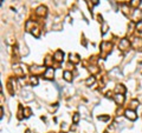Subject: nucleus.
Here are the masks:
<instances>
[{
    "mask_svg": "<svg viewBox=\"0 0 142 133\" xmlns=\"http://www.w3.org/2000/svg\"><path fill=\"white\" fill-rule=\"evenodd\" d=\"M111 47H112V45L110 44V42H106V41H104V42H102V45H101V51H102V58H106V55L111 52Z\"/></svg>",
    "mask_w": 142,
    "mask_h": 133,
    "instance_id": "nucleus-1",
    "label": "nucleus"
},
{
    "mask_svg": "<svg viewBox=\"0 0 142 133\" xmlns=\"http://www.w3.org/2000/svg\"><path fill=\"white\" fill-rule=\"evenodd\" d=\"M30 71L33 73V75L36 74H41V73H45L46 68L44 66H37V65H33V66L30 67Z\"/></svg>",
    "mask_w": 142,
    "mask_h": 133,
    "instance_id": "nucleus-2",
    "label": "nucleus"
},
{
    "mask_svg": "<svg viewBox=\"0 0 142 133\" xmlns=\"http://www.w3.org/2000/svg\"><path fill=\"white\" fill-rule=\"evenodd\" d=\"M53 75H55V69L52 67H47L45 73H44V78L47 79V80H52L53 79Z\"/></svg>",
    "mask_w": 142,
    "mask_h": 133,
    "instance_id": "nucleus-3",
    "label": "nucleus"
},
{
    "mask_svg": "<svg viewBox=\"0 0 142 133\" xmlns=\"http://www.w3.org/2000/svg\"><path fill=\"white\" fill-rule=\"evenodd\" d=\"M126 117L129 119V120H132V121H134V120H136V118H137V114H136V112L134 111V110H127L126 111Z\"/></svg>",
    "mask_w": 142,
    "mask_h": 133,
    "instance_id": "nucleus-4",
    "label": "nucleus"
},
{
    "mask_svg": "<svg viewBox=\"0 0 142 133\" xmlns=\"http://www.w3.org/2000/svg\"><path fill=\"white\" fill-rule=\"evenodd\" d=\"M36 14L37 15H39V17H45L46 14H47V8L45 7V6H39V7H37V9H36Z\"/></svg>",
    "mask_w": 142,
    "mask_h": 133,
    "instance_id": "nucleus-5",
    "label": "nucleus"
},
{
    "mask_svg": "<svg viewBox=\"0 0 142 133\" xmlns=\"http://www.w3.org/2000/svg\"><path fill=\"white\" fill-rule=\"evenodd\" d=\"M129 46H130V42H129L128 39H122L118 44V47H120L121 51H126L127 48H129Z\"/></svg>",
    "mask_w": 142,
    "mask_h": 133,
    "instance_id": "nucleus-6",
    "label": "nucleus"
},
{
    "mask_svg": "<svg viewBox=\"0 0 142 133\" xmlns=\"http://www.w3.org/2000/svg\"><path fill=\"white\" fill-rule=\"evenodd\" d=\"M132 45H133L134 48H136V50H141L142 48V39L141 38H134Z\"/></svg>",
    "mask_w": 142,
    "mask_h": 133,
    "instance_id": "nucleus-7",
    "label": "nucleus"
},
{
    "mask_svg": "<svg viewBox=\"0 0 142 133\" xmlns=\"http://www.w3.org/2000/svg\"><path fill=\"white\" fill-rule=\"evenodd\" d=\"M114 100H115L116 104L122 105V104L124 102V96H123V94H120V93H116V94L114 96Z\"/></svg>",
    "mask_w": 142,
    "mask_h": 133,
    "instance_id": "nucleus-8",
    "label": "nucleus"
},
{
    "mask_svg": "<svg viewBox=\"0 0 142 133\" xmlns=\"http://www.w3.org/2000/svg\"><path fill=\"white\" fill-rule=\"evenodd\" d=\"M141 17H142L141 11H140V9H136V11H134V13H133V15H132V19L137 23V21L141 20Z\"/></svg>",
    "mask_w": 142,
    "mask_h": 133,
    "instance_id": "nucleus-9",
    "label": "nucleus"
},
{
    "mask_svg": "<svg viewBox=\"0 0 142 133\" xmlns=\"http://www.w3.org/2000/svg\"><path fill=\"white\" fill-rule=\"evenodd\" d=\"M63 57H64V53H63V51H61V50L56 51V53H55V55H53L55 60H57V61H63Z\"/></svg>",
    "mask_w": 142,
    "mask_h": 133,
    "instance_id": "nucleus-10",
    "label": "nucleus"
},
{
    "mask_svg": "<svg viewBox=\"0 0 142 133\" xmlns=\"http://www.w3.org/2000/svg\"><path fill=\"white\" fill-rule=\"evenodd\" d=\"M23 98L25 101H30L33 99V94L30 91H23Z\"/></svg>",
    "mask_w": 142,
    "mask_h": 133,
    "instance_id": "nucleus-11",
    "label": "nucleus"
},
{
    "mask_svg": "<svg viewBox=\"0 0 142 133\" xmlns=\"http://www.w3.org/2000/svg\"><path fill=\"white\" fill-rule=\"evenodd\" d=\"M115 92H116V93H120V94H123V93L126 92V87H124L122 84H117V85L115 86Z\"/></svg>",
    "mask_w": 142,
    "mask_h": 133,
    "instance_id": "nucleus-12",
    "label": "nucleus"
},
{
    "mask_svg": "<svg viewBox=\"0 0 142 133\" xmlns=\"http://www.w3.org/2000/svg\"><path fill=\"white\" fill-rule=\"evenodd\" d=\"M69 59H70V61L72 64H78L79 63V58H78L77 54H70L69 55Z\"/></svg>",
    "mask_w": 142,
    "mask_h": 133,
    "instance_id": "nucleus-13",
    "label": "nucleus"
},
{
    "mask_svg": "<svg viewBox=\"0 0 142 133\" xmlns=\"http://www.w3.org/2000/svg\"><path fill=\"white\" fill-rule=\"evenodd\" d=\"M63 77H64V79L66 81H72V74H71L70 71H65L64 74H63Z\"/></svg>",
    "mask_w": 142,
    "mask_h": 133,
    "instance_id": "nucleus-14",
    "label": "nucleus"
},
{
    "mask_svg": "<svg viewBox=\"0 0 142 133\" xmlns=\"http://www.w3.org/2000/svg\"><path fill=\"white\" fill-rule=\"evenodd\" d=\"M141 4V0H130V6L134 8H137Z\"/></svg>",
    "mask_w": 142,
    "mask_h": 133,
    "instance_id": "nucleus-15",
    "label": "nucleus"
},
{
    "mask_svg": "<svg viewBox=\"0 0 142 133\" xmlns=\"http://www.w3.org/2000/svg\"><path fill=\"white\" fill-rule=\"evenodd\" d=\"M31 33L33 34L36 38H39V35H40V30H39L38 27H35V28L31 30Z\"/></svg>",
    "mask_w": 142,
    "mask_h": 133,
    "instance_id": "nucleus-16",
    "label": "nucleus"
},
{
    "mask_svg": "<svg viewBox=\"0 0 142 133\" xmlns=\"http://www.w3.org/2000/svg\"><path fill=\"white\" fill-rule=\"evenodd\" d=\"M95 83V77H90V78H88L86 80H85V84L89 86V85H92Z\"/></svg>",
    "mask_w": 142,
    "mask_h": 133,
    "instance_id": "nucleus-17",
    "label": "nucleus"
},
{
    "mask_svg": "<svg viewBox=\"0 0 142 133\" xmlns=\"http://www.w3.org/2000/svg\"><path fill=\"white\" fill-rule=\"evenodd\" d=\"M79 118H81V114L75 113V114H73V117H72V121H73V124H77V123H78V120H79Z\"/></svg>",
    "mask_w": 142,
    "mask_h": 133,
    "instance_id": "nucleus-18",
    "label": "nucleus"
},
{
    "mask_svg": "<svg viewBox=\"0 0 142 133\" xmlns=\"http://www.w3.org/2000/svg\"><path fill=\"white\" fill-rule=\"evenodd\" d=\"M30 81H31V84H32L33 86H37V85H38V78L35 77V75H32V77H31Z\"/></svg>",
    "mask_w": 142,
    "mask_h": 133,
    "instance_id": "nucleus-19",
    "label": "nucleus"
},
{
    "mask_svg": "<svg viewBox=\"0 0 142 133\" xmlns=\"http://www.w3.org/2000/svg\"><path fill=\"white\" fill-rule=\"evenodd\" d=\"M108 28H109L108 24H106V23H102V34H106V31H108Z\"/></svg>",
    "mask_w": 142,
    "mask_h": 133,
    "instance_id": "nucleus-20",
    "label": "nucleus"
},
{
    "mask_svg": "<svg viewBox=\"0 0 142 133\" xmlns=\"http://www.w3.org/2000/svg\"><path fill=\"white\" fill-rule=\"evenodd\" d=\"M130 106H132V110L136 108V107L139 106V101H137V100H132V102H130Z\"/></svg>",
    "mask_w": 142,
    "mask_h": 133,
    "instance_id": "nucleus-21",
    "label": "nucleus"
},
{
    "mask_svg": "<svg viewBox=\"0 0 142 133\" xmlns=\"http://www.w3.org/2000/svg\"><path fill=\"white\" fill-rule=\"evenodd\" d=\"M109 119H110L109 115H98V120H101V121H108Z\"/></svg>",
    "mask_w": 142,
    "mask_h": 133,
    "instance_id": "nucleus-22",
    "label": "nucleus"
},
{
    "mask_svg": "<svg viewBox=\"0 0 142 133\" xmlns=\"http://www.w3.org/2000/svg\"><path fill=\"white\" fill-rule=\"evenodd\" d=\"M122 11H123V13H124L126 15L129 14V9L127 8V4H123V5H122Z\"/></svg>",
    "mask_w": 142,
    "mask_h": 133,
    "instance_id": "nucleus-23",
    "label": "nucleus"
},
{
    "mask_svg": "<svg viewBox=\"0 0 142 133\" xmlns=\"http://www.w3.org/2000/svg\"><path fill=\"white\" fill-rule=\"evenodd\" d=\"M24 113H25V118H29L31 115V110L30 108H25L24 110Z\"/></svg>",
    "mask_w": 142,
    "mask_h": 133,
    "instance_id": "nucleus-24",
    "label": "nucleus"
},
{
    "mask_svg": "<svg viewBox=\"0 0 142 133\" xmlns=\"http://www.w3.org/2000/svg\"><path fill=\"white\" fill-rule=\"evenodd\" d=\"M18 118H19V119H23V107H21V106L19 107V112H18Z\"/></svg>",
    "mask_w": 142,
    "mask_h": 133,
    "instance_id": "nucleus-25",
    "label": "nucleus"
},
{
    "mask_svg": "<svg viewBox=\"0 0 142 133\" xmlns=\"http://www.w3.org/2000/svg\"><path fill=\"white\" fill-rule=\"evenodd\" d=\"M89 71H91L92 73H96V72L98 71V68L96 66H89Z\"/></svg>",
    "mask_w": 142,
    "mask_h": 133,
    "instance_id": "nucleus-26",
    "label": "nucleus"
},
{
    "mask_svg": "<svg viewBox=\"0 0 142 133\" xmlns=\"http://www.w3.org/2000/svg\"><path fill=\"white\" fill-rule=\"evenodd\" d=\"M139 72H140V73H142V63H140V64H139Z\"/></svg>",
    "mask_w": 142,
    "mask_h": 133,
    "instance_id": "nucleus-27",
    "label": "nucleus"
},
{
    "mask_svg": "<svg viewBox=\"0 0 142 133\" xmlns=\"http://www.w3.org/2000/svg\"><path fill=\"white\" fill-rule=\"evenodd\" d=\"M106 98H110L111 97V92H106Z\"/></svg>",
    "mask_w": 142,
    "mask_h": 133,
    "instance_id": "nucleus-28",
    "label": "nucleus"
},
{
    "mask_svg": "<svg viewBox=\"0 0 142 133\" xmlns=\"http://www.w3.org/2000/svg\"><path fill=\"white\" fill-rule=\"evenodd\" d=\"M97 19H98V21H100V23H103V21H102V17H101V15H98V17H97Z\"/></svg>",
    "mask_w": 142,
    "mask_h": 133,
    "instance_id": "nucleus-29",
    "label": "nucleus"
},
{
    "mask_svg": "<svg viewBox=\"0 0 142 133\" xmlns=\"http://www.w3.org/2000/svg\"><path fill=\"white\" fill-rule=\"evenodd\" d=\"M92 2H94V5H97L98 4V0H92Z\"/></svg>",
    "mask_w": 142,
    "mask_h": 133,
    "instance_id": "nucleus-30",
    "label": "nucleus"
},
{
    "mask_svg": "<svg viewBox=\"0 0 142 133\" xmlns=\"http://www.w3.org/2000/svg\"><path fill=\"white\" fill-rule=\"evenodd\" d=\"M26 133H30V131H26Z\"/></svg>",
    "mask_w": 142,
    "mask_h": 133,
    "instance_id": "nucleus-31",
    "label": "nucleus"
},
{
    "mask_svg": "<svg viewBox=\"0 0 142 133\" xmlns=\"http://www.w3.org/2000/svg\"><path fill=\"white\" fill-rule=\"evenodd\" d=\"M50 133H53V132H50Z\"/></svg>",
    "mask_w": 142,
    "mask_h": 133,
    "instance_id": "nucleus-32",
    "label": "nucleus"
},
{
    "mask_svg": "<svg viewBox=\"0 0 142 133\" xmlns=\"http://www.w3.org/2000/svg\"><path fill=\"white\" fill-rule=\"evenodd\" d=\"M62 133H64V132H62Z\"/></svg>",
    "mask_w": 142,
    "mask_h": 133,
    "instance_id": "nucleus-33",
    "label": "nucleus"
}]
</instances>
